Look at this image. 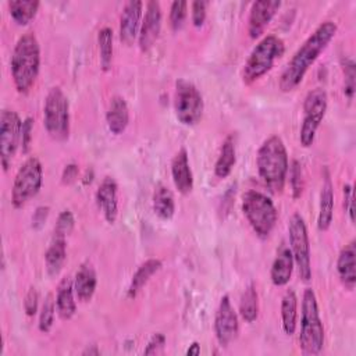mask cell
<instances>
[{
	"label": "cell",
	"instance_id": "cell-1",
	"mask_svg": "<svg viewBox=\"0 0 356 356\" xmlns=\"http://www.w3.org/2000/svg\"><path fill=\"white\" fill-rule=\"evenodd\" d=\"M337 29L338 26L335 22L324 21L299 46V49L293 53L284 71L281 72L278 86L282 92H291L298 88L309 68L334 39Z\"/></svg>",
	"mask_w": 356,
	"mask_h": 356
},
{
	"label": "cell",
	"instance_id": "cell-2",
	"mask_svg": "<svg viewBox=\"0 0 356 356\" xmlns=\"http://www.w3.org/2000/svg\"><path fill=\"white\" fill-rule=\"evenodd\" d=\"M39 70L40 46L35 33L26 32L18 38L10 61L11 78L18 93L26 95L32 89Z\"/></svg>",
	"mask_w": 356,
	"mask_h": 356
},
{
	"label": "cell",
	"instance_id": "cell-3",
	"mask_svg": "<svg viewBox=\"0 0 356 356\" xmlns=\"http://www.w3.org/2000/svg\"><path fill=\"white\" fill-rule=\"evenodd\" d=\"M256 167L259 177L270 191L282 192L288 177L289 160L285 143L280 136L273 135L260 145L256 154Z\"/></svg>",
	"mask_w": 356,
	"mask_h": 356
},
{
	"label": "cell",
	"instance_id": "cell-4",
	"mask_svg": "<svg viewBox=\"0 0 356 356\" xmlns=\"http://www.w3.org/2000/svg\"><path fill=\"white\" fill-rule=\"evenodd\" d=\"M299 343L305 355H317L324 346V325L320 317L317 298L312 288H306L302 296Z\"/></svg>",
	"mask_w": 356,
	"mask_h": 356
},
{
	"label": "cell",
	"instance_id": "cell-5",
	"mask_svg": "<svg viewBox=\"0 0 356 356\" xmlns=\"http://www.w3.org/2000/svg\"><path fill=\"white\" fill-rule=\"evenodd\" d=\"M285 51V43L277 35L264 36L250 51L243 70L242 79L245 83L250 85L267 74L274 63L282 57Z\"/></svg>",
	"mask_w": 356,
	"mask_h": 356
},
{
	"label": "cell",
	"instance_id": "cell-6",
	"mask_svg": "<svg viewBox=\"0 0 356 356\" xmlns=\"http://www.w3.org/2000/svg\"><path fill=\"white\" fill-rule=\"evenodd\" d=\"M242 211L259 238L270 236L277 224L278 211L267 195L259 191H246L242 196Z\"/></svg>",
	"mask_w": 356,
	"mask_h": 356
},
{
	"label": "cell",
	"instance_id": "cell-7",
	"mask_svg": "<svg viewBox=\"0 0 356 356\" xmlns=\"http://www.w3.org/2000/svg\"><path fill=\"white\" fill-rule=\"evenodd\" d=\"M43 125L49 136L63 142L70 136V103L60 86H53L43 106Z\"/></svg>",
	"mask_w": 356,
	"mask_h": 356
},
{
	"label": "cell",
	"instance_id": "cell-8",
	"mask_svg": "<svg viewBox=\"0 0 356 356\" xmlns=\"http://www.w3.org/2000/svg\"><path fill=\"white\" fill-rule=\"evenodd\" d=\"M43 185V167L38 157H28L17 170L11 188V204L15 209L24 207L35 197Z\"/></svg>",
	"mask_w": 356,
	"mask_h": 356
},
{
	"label": "cell",
	"instance_id": "cell-9",
	"mask_svg": "<svg viewBox=\"0 0 356 356\" xmlns=\"http://www.w3.org/2000/svg\"><path fill=\"white\" fill-rule=\"evenodd\" d=\"M327 107L328 96L323 88H314L307 92L303 102V120L299 131V139L303 147L313 145L317 129L325 117Z\"/></svg>",
	"mask_w": 356,
	"mask_h": 356
},
{
	"label": "cell",
	"instance_id": "cell-10",
	"mask_svg": "<svg viewBox=\"0 0 356 356\" xmlns=\"http://www.w3.org/2000/svg\"><path fill=\"white\" fill-rule=\"evenodd\" d=\"M204 103L199 89L186 79L175 82L174 92V111L177 120L186 127L196 125L203 117Z\"/></svg>",
	"mask_w": 356,
	"mask_h": 356
},
{
	"label": "cell",
	"instance_id": "cell-11",
	"mask_svg": "<svg viewBox=\"0 0 356 356\" xmlns=\"http://www.w3.org/2000/svg\"><path fill=\"white\" fill-rule=\"evenodd\" d=\"M289 249L293 257V263L298 268L299 277L307 282L312 278V259H310V242L307 227L303 217L295 213L288 224Z\"/></svg>",
	"mask_w": 356,
	"mask_h": 356
},
{
	"label": "cell",
	"instance_id": "cell-12",
	"mask_svg": "<svg viewBox=\"0 0 356 356\" xmlns=\"http://www.w3.org/2000/svg\"><path fill=\"white\" fill-rule=\"evenodd\" d=\"M21 129L22 121L18 113L4 108L0 114V161L4 171L8 170L21 146Z\"/></svg>",
	"mask_w": 356,
	"mask_h": 356
},
{
	"label": "cell",
	"instance_id": "cell-13",
	"mask_svg": "<svg viewBox=\"0 0 356 356\" xmlns=\"http://www.w3.org/2000/svg\"><path fill=\"white\" fill-rule=\"evenodd\" d=\"M214 332L221 346H228L239 334L238 316L228 295H224L220 299L214 317Z\"/></svg>",
	"mask_w": 356,
	"mask_h": 356
},
{
	"label": "cell",
	"instance_id": "cell-14",
	"mask_svg": "<svg viewBox=\"0 0 356 356\" xmlns=\"http://www.w3.org/2000/svg\"><path fill=\"white\" fill-rule=\"evenodd\" d=\"M161 29V7L156 0L145 4V15L140 24L138 43L142 51H147L157 40Z\"/></svg>",
	"mask_w": 356,
	"mask_h": 356
},
{
	"label": "cell",
	"instance_id": "cell-15",
	"mask_svg": "<svg viewBox=\"0 0 356 356\" xmlns=\"http://www.w3.org/2000/svg\"><path fill=\"white\" fill-rule=\"evenodd\" d=\"M143 3L140 0H129L125 3L120 17V40L131 46L139 36Z\"/></svg>",
	"mask_w": 356,
	"mask_h": 356
},
{
	"label": "cell",
	"instance_id": "cell-16",
	"mask_svg": "<svg viewBox=\"0 0 356 356\" xmlns=\"http://www.w3.org/2000/svg\"><path fill=\"white\" fill-rule=\"evenodd\" d=\"M280 7V0H259L252 4L248 19V33L252 39L259 38L264 32Z\"/></svg>",
	"mask_w": 356,
	"mask_h": 356
},
{
	"label": "cell",
	"instance_id": "cell-17",
	"mask_svg": "<svg viewBox=\"0 0 356 356\" xmlns=\"http://www.w3.org/2000/svg\"><path fill=\"white\" fill-rule=\"evenodd\" d=\"M118 185L114 178L104 177L96 191V203L108 224H114L118 217Z\"/></svg>",
	"mask_w": 356,
	"mask_h": 356
},
{
	"label": "cell",
	"instance_id": "cell-18",
	"mask_svg": "<svg viewBox=\"0 0 356 356\" xmlns=\"http://www.w3.org/2000/svg\"><path fill=\"white\" fill-rule=\"evenodd\" d=\"M171 177L174 186L179 193L188 195L193 189V174L189 164V156L185 147H181L171 160Z\"/></svg>",
	"mask_w": 356,
	"mask_h": 356
},
{
	"label": "cell",
	"instance_id": "cell-19",
	"mask_svg": "<svg viewBox=\"0 0 356 356\" xmlns=\"http://www.w3.org/2000/svg\"><path fill=\"white\" fill-rule=\"evenodd\" d=\"M356 242L350 241L345 245L337 259V273L341 284L352 291L356 285Z\"/></svg>",
	"mask_w": 356,
	"mask_h": 356
},
{
	"label": "cell",
	"instance_id": "cell-20",
	"mask_svg": "<svg viewBox=\"0 0 356 356\" xmlns=\"http://www.w3.org/2000/svg\"><path fill=\"white\" fill-rule=\"evenodd\" d=\"M106 122L108 131L114 135H121L128 124H129V108L122 96H113L110 99L107 111H106Z\"/></svg>",
	"mask_w": 356,
	"mask_h": 356
},
{
	"label": "cell",
	"instance_id": "cell-21",
	"mask_svg": "<svg viewBox=\"0 0 356 356\" xmlns=\"http://www.w3.org/2000/svg\"><path fill=\"white\" fill-rule=\"evenodd\" d=\"M75 298L74 280L68 275L61 278L56 292V310L61 320H70L74 317L76 312Z\"/></svg>",
	"mask_w": 356,
	"mask_h": 356
},
{
	"label": "cell",
	"instance_id": "cell-22",
	"mask_svg": "<svg viewBox=\"0 0 356 356\" xmlns=\"http://www.w3.org/2000/svg\"><path fill=\"white\" fill-rule=\"evenodd\" d=\"M72 280L76 299L82 303L89 302L93 298L97 286V275L95 268L89 263H83L76 270L75 277Z\"/></svg>",
	"mask_w": 356,
	"mask_h": 356
},
{
	"label": "cell",
	"instance_id": "cell-23",
	"mask_svg": "<svg viewBox=\"0 0 356 356\" xmlns=\"http://www.w3.org/2000/svg\"><path fill=\"white\" fill-rule=\"evenodd\" d=\"M293 266H295V263H293L291 249L285 245H281V248L278 249L275 259L271 264V270H270L271 282L275 286L286 285L292 277Z\"/></svg>",
	"mask_w": 356,
	"mask_h": 356
},
{
	"label": "cell",
	"instance_id": "cell-24",
	"mask_svg": "<svg viewBox=\"0 0 356 356\" xmlns=\"http://www.w3.org/2000/svg\"><path fill=\"white\" fill-rule=\"evenodd\" d=\"M163 267V263L160 259H147L145 260L135 271V274L131 278V282L128 285L127 289V298L128 299H135L139 292L145 288V285L149 282V280L157 273L160 271Z\"/></svg>",
	"mask_w": 356,
	"mask_h": 356
},
{
	"label": "cell",
	"instance_id": "cell-25",
	"mask_svg": "<svg viewBox=\"0 0 356 356\" xmlns=\"http://www.w3.org/2000/svg\"><path fill=\"white\" fill-rule=\"evenodd\" d=\"M332 218H334V186H332L331 178L327 175L320 191L317 228L320 231H327L331 227Z\"/></svg>",
	"mask_w": 356,
	"mask_h": 356
},
{
	"label": "cell",
	"instance_id": "cell-26",
	"mask_svg": "<svg viewBox=\"0 0 356 356\" xmlns=\"http://www.w3.org/2000/svg\"><path fill=\"white\" fill-rule=\"evenodd\" d=\"M67 259V242L65 236L60 235H53V239L44 253V263H46V270L50 277L58 275L61 271L64 263Z\"/></svg>",
	"mask_w": 356,
	"mask_h": 356
},
{
	"label": "cell",
	"instance_id": "cell-27",
	"mask_svg": "<svg viewBox=\"0 0 356 356\" xmlns=\"http://www.w3.org/2000/svg\"><path fill=\"white\" fill-rule=\"evenodd\" d=\"M236 163V149L234 135H228L220 149V154L214 164V174L217 178H227Z\"/></svg>",
	"mask_w": 356,
	"mask_h": 356
},
{
	"label": "cell",
	"instance_id": "cell-28",
	"mask_svg": "<svg viewBox=\"0 0 356 356\" xmlns=\"http://www.w3.org/2000/svg\"><path fill=\"white\" fill-rule=\"evenodd\" d=\"M153 210L161 220H170L175 214V200L172 192L163 184H159L153 192Z\"/></svg>",
	"mask_w": 356,
	"mask_h": 356
},
{
	"label": "cell",
	"instance_id": "cell-29",
	"mask_svg": "<svg viewBox=\"0 0 356 356\" xmlns=\"http://www.w3.org/2000/svg\"><path fill=\"white\" fill-rule=\"evenodd\" d=\"M298 318V298L292 289H288L281 299V323L286 335H293Z\"/></svg>",
	"mask_w": 356,
	"mask_h": 356
},
{
	"label": "cell",
	"instance_id": "cell-30",
	"mask_svg": "<svg viewBox=\"0 0 356 356\" xmlns=\"http://www.w3.org/2000/svg\"><path fill=\"white\" fill-rule=\"evenodd\" d=\"M39 6L38 0H11L8 1V11L14 22L26 25L36 17Z\"/></svg>",
	"mask_w": 356,
	"mask_h": 356
},
{
	"label": "cell",
	"instance_id": "cell-31",
	"mask_svg": "<svg viewBox=\"0 0 356 356\" xmlns=\"http://www.w3.org/2000/svg\"><path fill=\"white\" fill-rule=\"evenodd\" d=\"M241 317L246 323H253L259 316V295L253 284H249L243 291L239 302Z\"/></svg>",
	"mask_w": 356,
	"mask_h": 356
},
{
	"label": "cell",
	"instance_id": "cell-32",
	"mask_svg": "<svg viewBox=\"0 0 356 356\" xmlns=\"http://www.w3.org/2000/svg\"><path fill=\"white\" fill-rule=\"evenodd\" d=\"M97 44L100 54V65L103 71H108L113 63V29L103 26L97 33Z\"/></svg>",
	"mask_w": 356,
	"mask_h": 356
},
{
	"label": "cell",
	"instance_id": "cell-33",
	"mask_svg": "<svg viewBox=\"0 0 356 356\" xmlns=\"http://www.w3.org/2000/svg\"><path fill=\"white\" fill-rule=\"evenodd\" d=\"M56 298L51 293H47L43 305L40 307V313H39V331L43 334H47L54 323V314H56Z\"/></svg>",
	"mask_w": 356,
	"mask_h": 356
},
{
	"label": "cell",
	"instance_id": "cell-34",
	"mask_svg": "<svg viewBox=\"0 0 356 356\" xmlns=\"http://www.w3.org/2000/svg\"><path fill=\"white\" fill-rule=\"evenodd\" d=\"M188 14V3L184 0H175L171 3L170 7V26L172 31H179L186 19Z\"/></svg>",
	"mask_w": 356,
	"mask_h": 356
},
{
	"label": "cell",
	"instance_id": "cell-35",
	"mask_svg": "<svg viewBox=\"0 0 356 356\" xmlns=\"http://www.w3.org/2000/svg\"><path fill=\"white\" fill-rule=\"evenodd\" d=\"M342 71H343V93L349 100H352L355 95V82H356L355 61L352 58H345L342 61Z\"/></svg>",
	"mask_w": 356,
	"mask_h": 356
},
{
	"label": "cell",
	"instance_id": "cell-36",
	"mask_svg": "<svg viewBox=\"0 0 356 356\" xmlns=\"http://www.w3.org/2000/svg\"><path fill=\"white\" fill-rule=\"evenodd\" d=\"M288 171H289V184H291V189H292V196H293V199H298L302 196L303 189H305L302 164L298 160H293L291 164V168Z\"/></svg>",
	"mask_w": 356,
	"mask_h": 356
},
{
	"label": "cell",
	"instance_id": "cell-37",
	"mask_svg": "<svg viewBox=\"0 0 356 356\" xmlns=\"http://www.w3.org/2000/svg\"><path fill=\"white\" fill-rule=\"evenodd\" d=\"M74 225H75V218H74V214L71 213V210H63L57 217L54 234L67 238V235H70L72 232Z\"/></svg>",
	"mask_w": 356,
	"mask_h": 356
},
{
	"label": "cell",
	"instance_id": "cell-38",
	"mask_svg": "<svg viewBox=\"0 0 356 356\" xmlns=\"http://www.w3.org/2000/svg\"><path fill=\"white\" fill-rule=\"evenodd\" d=\"M206 8H207V1L203 0H195L191 3V17H192V24L196 28H200L204 21H206Z\"/></svg>",
	"mask_w": 356,
	"mask_h": 356
},
{
	"label": "cell",
	"instance_id": "cell-39",
	"mask_svg": "<svg viewBox=\"0 0 356 356\" xmlns=\"http://www.w3.org/2000/svg\"><path fill=\"white\" fill-rule=\"evenodd\" d=\"M32 132H33V118L26 117L22 121V129H21V150H22V153H28L31 149Z\"/></svg>",
	"mask_w": 356,
	"mask_h": 356
},
{
	"label": "cell",
	"instance_id": "cell-40",
	"mask_svg": "<svg viewBox=\"0 0 356 356\" xmlns=\"http://www.w3.org/2000/svg\"><path fill=\"white\" fill-rule=\"evenodd\" d=\"M38 306H39V293L35 286H31L24 299V310L26 316L33 317L38 312Z\"/></svg>",
	"mask_w": 356,
	"mask_h": 356
},
{
	"label": "cell",
	"instance_id": "cell-41",
	"mask_svg": "<svg viewBox=\"0 0 356 356\" xmlns=\"http://www.w3.org/2000/svg\"><path fill=\"white\" fill-rule=\"evenodd\" d=\"M165 346V335L161 332H156L153 334V337L149 339L143 353L145 355H157L160 352H163Z\"/></svg>",
	"mask_w": 356,
	"mask_h": 356
},
{
	"label": "cell",
	"instance_id": "cell-42",
	"mask_svg": "<svg viewBox=\"0 0 356 356\" xmlns=\"http://www.w3.org/2000/svg\"><path fill=\"white\" fill-rule=\"evenodd\" d=\"M343 207H345V211L348 213L349 216V220L350 222L355 221V210H353V188L352 185L346 184L343 186Z\"/></svg>",
	"mask_w": 356,
	"mask_h": 356
},
{
	"label": "cell",
	"instance_id": "cell-43",
	"mask_svg": "<svg viewBox=\"0 0 356 356\" xmlns=\"http://www.w3.org/2000/svg\"><path fill=\"white\" fill-rule=\"evenodd\" d=\"M49 211H50L49 206H39V207H36V210H35V213L32 216V227L35 229H40L44 225V222H46V220L49 217Z\"/></svg>",
	"mask_w": 356,
	"mask_h": 356
},
{
	"label": "cell",
	"instance_id": "cell-44",
	"mask_svg": "<svg viewBox=\"0 0 356 356\" xmlns=\"http://www.w3.org/2000/svg\"><path fill=\"white\" fill-rule=\"evenodd\" d=\"M78 174H79V168L76 164L74 163H70L67 164L64 168H63V172H61V182L68 185V184H72L76 178H78Z\"/></svg>",
	"mask_w": 356,
	"mask_h": 356
},
{
	"label": "cell",
	"instance_id": "cell-45",
	"mask_svg": "<svg viewBox=\"0 0 356 356\" xmlns=\"http://www.w3.org/2000/svg\"><path fill=\"white\" fill-rule=\"evenodd\" d=\"M200 353V345H199V342H192L191 345H189V348L186 349V355H193V356H197Z\"/></svg>",
	"mask_w": 356,
	"mask_h": 356
},
{
	"label": "cell",
	"instance_id": "cell-46",
	"mask_svg": "<svg viewBox=\"0 0 356 356\" xmlns=\"http://www.w3.org/2000/svg\"><path fill=\"white\" fill-rule=\"evenodd\" d=\"M100 352H99V349L96 348V345H90V348H88V349H85L83 352H82V355H99Z\"/></svg>",
	"mask_w": 356,
	"mask_h": 356
}]
</instances>
